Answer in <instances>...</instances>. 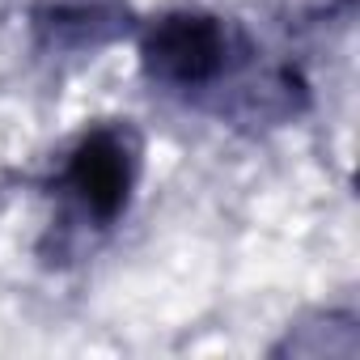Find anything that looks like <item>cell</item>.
Masks as SVG:
<instances>
[{
    "instance_id": "7a4b0ae2",
    "label": "cell",
    "mask_w": 360,
    "mask_h": 360,
    "mask_svg": "<svg viewBox=\"0 0 360 360\" xmlns=\"http://www.w3.org/2000/svg\"><path fill=\"white\" fill-rule=\"evenodd\" d=\"M131 178H136V161H131L127 140L110 127H98L77 144L64 183L85 204L89 217L115 221L123 212L127 195H131Z\"/></svg>"
},
{
    "instance_id": "6da1fadb",
    "label": "cell",
    "mask_w": 360,
    "mask_h": 360,
    "mask_svg": "<svg viewBox=\"0 0 360 360\" xmlns=\"http://www.w3.org/2000/svg\"><path fill=\"white\" fill-rule=\"evenodd\" d=\"M229 56V34L221 22L200 18V13H174L153 26L144 39V64L153 77L169 85H204L225 68Z\"/></svg>"
}]
</instances>
